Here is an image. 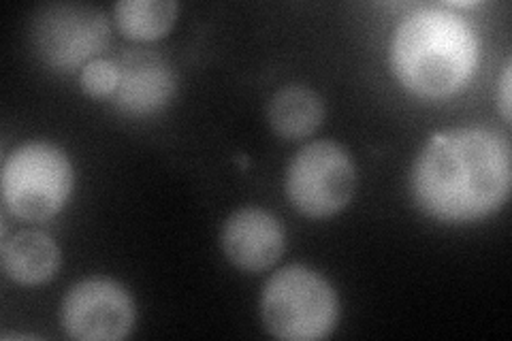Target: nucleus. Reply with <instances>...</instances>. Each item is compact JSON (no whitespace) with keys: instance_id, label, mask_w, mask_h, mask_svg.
<instances>
[{"instance_id":"obj_7","label":"nucleus","mask_w":512,"mask_h":341,"mask_svg":"<svg viewBox=\"0 0 512 341\" xmlns=\"http://www.w3.org/2000/svg\"><path fill=\"white\" fill-rule=\"evenodd\" d=\"M60 322L77 341H120L135 327V303L120 282L94 275L64 295Z\"/></svg>"},{"instance_id":"obj_4","label":"nucleus","mask_w":512,"mask_h":341,"mask_svg":"<svg viewBox=\"0 0 512 341\" xmlns=\"http://www.w3.org/2000/svg\"><path fill=\"white\" fill-rule=\"evenodd\" d=\"M75 173L69 156L47 141H28L3 167V201L15 218L43 222L69 201Z\"/></svg>"},{"instance_id":"obj_6","label":"nucleus","mask_w":512,"mask_h":341,"mask_svg":"<svg viewBox=\"0 0 512 341\" xmlns=\"http://www.w3.org/2000/svg\"><path fill=\"white\" fill-rule=\"evenodd\" d=\"M30 39L47 67L73 73L84 69L109 45V22L96 7L56 3L35 13Z\"/></svg>"},{"instance_id":"obj_14","label":"nucleus","mask_w":512,"mask_h":341,"mask_svg":"<svg viewBox=\"0 0 512 341\" xmlns=\"http://www.w3.org/2000/svg\"><path fill=\"white\" fill-rule=\"evenodd\" d=\"M510 90H512V60L508 58L506 64H504V71H502V77H500V92H498V103H500V113L506 124H510L512 120V96H510Z\"/></svg>"},{"instance_id":"obj_11","label":"nucleus","mask_w":512,"mask_h":341,"mask_svg":"<svg viewBox=\"0 0 512 341\" xmlns=\"http://www.w3.org/2000/svg\"><path fill=\"white\" fill-rule=\"evenodd\" d=\"M267 118L274 131L291 141L310 137L325 120V105L308 86H284L271 96Z\"/></svg>"},{"instance_id":"obj_2","label":"nucleus","mask_w":512,"mask_h":341,"mask_svg":"<svg viewBox=\"0 0 512 341\" xmlns=\"http://www.w3.org/2000/svg\"><path fill=\"white\" fill-rule=\"evenodd\" d=\"M480 43L459 13L444 7L416 9L397 26L391 69L408 92L446 99L461 92L476 73Z\"/></svg>"},{"instance_id":"obj_12","label":"nucleus","mask_w":512,"mask_h":341,"mask_svg":"<svg viewBox=\"0 0 512 341\" xmlns=\"http://www.w3.org/2000/svg\"><path fill=\"white\" fill-rule=\"evenodd\" d=\"M175 0H122L116 3V24L131 41L163 39L178 18Z\"/></svg>"},{"instance_id":"obj_5","label":"nucleus","mask_w":512,"mask_h":341,"mask_svg":"<svg viewBox=\"0 0 512 341\" xmlns=\"http://www.w3.org/2000/svg\"><path fill=\"white\" fill-rule=\"evenodd\" d=\"M357 188V171L344 145L320 139L301 148L284 177L291 205L308 218L340 214Z\"/></svg>"},{"instance_id":"obj_3","label":"nucleus","mask_w":512,"mask_h":341,"mask_svg":"<svg viewBox=\"0 0 512 341\" xmlns=\"http://www.w3.org/2000/svg\"><path fill=\"white\" fill-rule=\"evenodd\" d=\"M261 318L269 335L284 341H318L338 327L340 301L333 286L310 267L291 265L267 280Z\"/></svg>"},{"instance_id":"obj_13","label":"nucleus","mask_w":512,"mask_h":341,"mask_svg":"<svg viewBox=\"0 0 512 341\" xmlns=\"http://www.w3.org/2000/svg\"><path fill=\"white\" fill-rule=\"evenodd\" d=\"M82 90L92 99H107L118 88V64L109 58H94L79 73Z\"/></svg>"},{"instance_id":"obj_8","label":"nucleus","mask_w":512,"mask_h":341,"mask_svg":"<svg viewBox=\"0 0 512 341\" xmlns=\"http://www.w3.org/2000/svg\"><path fill=\"white\" fill-rule=\"evenodd\" d=\"M222 252L229 263L248 273L274 267L286 246L282 222L261 207L237 209L227 218L220 233Z\"/></svg>"},{"instance_id":"obj_10","label":"nucleus","mask_w":512,"mask_h":341,"mask_svg":"<svg viewBox=\"0 0 512 341\" xmlns=\"http://www.w3.org/2000/svg\"><path fill=\"white\" fill-rule=\"evenodd\" d=\"M0 263L11 282L37 286L56 278L62 254L50 235L41 231H20L3 241Z\"/></svg>"},{"instance_id":"obj_9","label":"nucleus","mask_w":512,"mask_h":341,"mask_svg":"<svg viewBox=\"0 0 512 341\" xmlns=\"http://www.w3.org/2000/svg\"><path fill=\"white\" fill-rule=\"evenodd\" d=\"M118 64V88L114 107L126 116H152L169 105L175 94V71L171 64L150 50H126Z\"/></svg>"},{"instance_id":"obj_1","label":"nucleus","mask_w":512,"mask_h":341,"mask_svg":"<svg viewBox=\"0 0 512 341\" xmlns=\"http://www.w3.org/2000/svg\"><path fill=\"white\" fill-rule=\"evenodd\" d=\"M410 186L416 205L434 220H483L510 197V143L489 128L440 131L416 156Z\"/></svg>"}]
</instances>
